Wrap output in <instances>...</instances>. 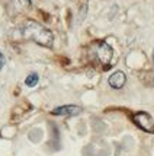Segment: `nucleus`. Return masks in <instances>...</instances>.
<instances>
[{
	"label": "nucleus",
	"instance_id": "nucleus-1",
	"mask_svg": "<svg viewBox=\"0 0 154 156\" xmlns=\"http://www.w3.org/2000/svg\"><path fill=\"white\" fill-rule=\"evenodd\" d=\"M20 35L25 40L34 41L35 44L42 45V47H47V48H51L54 44L53 32L48 28L44 27V25H41L39 22L32 20V19H28L22 23V27H20Z\"/></svg>",
	"mask_w": 154,
	"mask_h": 156
},
{
	"label": "nucleus",
	"instance_id": "nucleus-2",
	"mask_svg": "<svg viewBox=\"0 0 154 156\" xmlns=\"http://www.w3.org/2000/svg\"><path fill=\"white\" fill-rule=\"evenodd\" d=\"M94 54H96L98 60L101 61L102 64L108 66L111 63V60H112L114 51H112V47L109 44H106L105 41H98L94 44Z\"/></svg>",
	"mask_w": 154,
	"mask_h": 156
},
{
	"label": "nucleus",
	"instance_id": "nucleus-3",
	"mask_svg": "<svg viewBox=\"0 0 154 156\" xmlns=\"http://www.w3.org/2000/svg\"><path fill=\"white\" fill-rule=\"evenodd\" d=\"M132 121L141 130H144L147 133H154V120L147 112H135L134 115H132Z\"/></svg>",
	"mask_w": 154,
	"mask_h": 156
},
{
	"label": "nucleus",
	"instance_id": "nucleus-4",
	"mask_svg": "<svg viewBox=\"0 0 154 156\" xmlns=\"http://www.w3.org/2000/svg\"><path fill=\"white\" fill-rule=\"evenodd\" d=\"M81 112V108L79 105H63V107H57L53 109V115H66V117H73L79 115Z\"/></svg>",
	"mask_w": 154,
	"mask_h": 156
},
{
	"label": "nucleus",
	"instance_id": "nucleus-5",
	"mask_svg": "<svg viewBox=\"0 0 154 156\" xmlns=\"http://www.w3.org/2000/svg\"><path fill=\"white\" fill-rule=\"evenodd\" d=\"M125 82H127V76L124 72H115L112 75L109 76V79H108V83H109V86L114 89H121L124 85H125Z\"/></svg>",
	"mask_w": 154,
	"mask_h": 156
},
{
	"label": "nucleus",
	"instance_id": "nucleus-6",
	"mask_svg": "<svg viewBox=\"0 0 154 156\" xmlns=\"http://www.w3.org/2000/svg\"><path fill=\"white\" fill-rule=\"evenodd\" d=\"M38 80H39V76L36 75V73H31V75H28V77L25 79V85L29 86V88H34L38 85Z\"/></svg>",
	"mask_w": 154,
	"mask_h": 156
},
{
	"label": "nucleus",
	"instance_id": "nucleus-7",
	"mask_svg": "<svg viewBox=\"0 0 154 156\" xmlns=\"http://www.w3.org/2000/svg\"><path fill=\"white\" fill-rule=\"evenodd\" d=\"M5 63H6V58H5V55H3V53L0 51V70L3 69V66H5Z\"/></svg>",
	"mask_w": 154,
	"mask_h": 156
},
{
	"label": "nucleus",
	"instance_id": "nucleus-8",
	"mask_svg": "<svg viewBox=\"0 0 154 156\" xmlns=\"http://www.w3.org/2000/svg\"><path fill=\"white\" fill-rule=\"evenodd\" d=\"M22 5H25V6H29L31 5V0H19Z\"/></svg>",
	"mask_w": 154,
	"mask_h": 156
}]
</instances>
